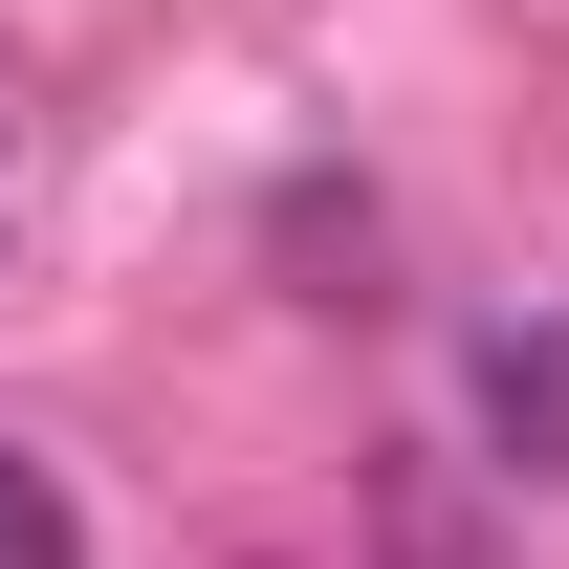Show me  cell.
<instances>
[{
	"label": "cell",
	"instance_id": "obj_1",
	"mask_svg": "<svg viewBox=\"0 0 569 569\" xmlns=\"http://www.w3.org/2000/svg\"><path fill=\"white\" fill-rule=\"evenodd\" d=\"M482 417H503V482H569V329H482Z\"/></svg>",
	"mask_w": 569,
	"mask_h": 569
},
{
	"label": "cell",
	"instance_id": "obj_2",
	"mask_svg": "<svg viewBox=\"0 0 569 569\" xmlns=\"http://www.w3.org/2000/svg\"><path fill=\"white\" fill-rule=\"evenodd\" d=\"M0 569H88V503H67V460H22V438H0Z\"/></svg>",
	"mask_w": 569,
	"mask_h": 569
},
{
	"label": "cell",
	"instance_id": "obj_3",
	"mask_svg": "<svg viewBox=\"0 0 569 569\" xmlns=\"http://www.w3.org/2000/svg\"><path fill=\"white\" fill-rule=\"evenodd\" d=\"M0 219H22V132H0Z\"/></svg>",
	"mask_w": 569,
	"mask_h": 569
}]
</instances>
